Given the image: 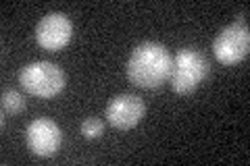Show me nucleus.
Returning <instances> with one entry per match:
<instances>
[{
	"instance_id": "obj_9",
	"label": "nucleus",
	"mask_w": 250,
	"mask_h": 166,
	"mask_svg": "<svg viewBox=\"0 0 250 166\" xmlns=\"http://www.w3.org/2000/svg\"><path fill=\"white\" fill-rule=\"evenodd\" d=\"M82 135L85 137V139H96V137H100L104 133V123L100 121V118H85V121L82 123Z\"/></svg>"
},
{
	"instance_id": "obj_2",
	"label": "nucleus",
	"mask_w": 250,
	"mask_h": 166,
	"mask_svg": "<svg viewBox=\"0 0 250 166\" xmlns=\"http://www.w3.org/2000/svg\"><path fill=\"white\" fill-rule=\"evenodd\" d=\"M19 83L31 96L38 98H54L62 92L67 83L65 71L50 60H34L25 65L19 73Z\"/></svg>"
},
{
	"instance_id": "obj_1",
	"label": "nucleus",
	"mask_w": 250,
	"mask_h": 166,
	"mask_svg": "<svg viewBox=\"0 0 250 166\" xmlns=\"http://www.w3.org/2000/svg\"><path fill=\"white\" fill-rule=\"evenodd\" d=\"M173 56L165 44L142 42L129 54L127 60V79L131 85L142 90H156L171 77Z\"/></svg>"
},
{
	"instance_id": "obj_5",
	"label": "nucleus",
	"mask_w": 250,
	"mask_h": 166,
	"mask_svg": "<svg viewBox=\"0 0 250 166\" xmlns=\"http://www.w3.org/2000/svg\"><path fill=\"white\" fill-rule=\"evenodd\" d=\"M73 36V21L65 13L52 11L38 21L36 25V42L40 48L57 52L65 48Z\"/></svg>"
},
{
	"instance_id": "obj_8",
	"label": "nucleus",
	"mask_w": 250,
	"mask_h": 166,
	"mask_svg": "<svg viewBox=\"0 0 250 166\" xmlns=\"http://www.w3.org/2000/svg\"><path fill=\"white\" fill-rule=\"evenodd\" d=\"M25 108V98L15 90H4L2 92V112L4 114H19Z\"/></svg>"
},
{
	"instance_id": "obj_3",
	"label": "nucleus",
	"mask_w": 250,
	"mask_h": 166,
	"mask_svg": "<svg viewBox=\"0 0 250 166\" xmlns=\"http://www.w3.org/2000/svg\"><path fill=\"white\" fill-rule=\"evenodd\" d=\"M208 75V60L198 48L177 50L171 69V90L175 93H192Z\"/></svg>"
},
{
	"instance_id": "obj_6",
	"label": "nucleus",
	"mask_w": 250,
	"mask_h": 166,
	"mask_svg": "<svg viewBox=\"0 0 250 166\" xmlns=\"http://www.w3.org/2000/svg\"><path fill=\"white\" fill-rule=\"evenodd\" d=\"M25 144L34 156L50 158L62 144V131L52 118H34L25 129Z\"/></svg>"
},
{
	"instance_id": "obj_4",
	"label": "nucleus",
	"mask_w": 250,
	"mask_h": 166,
	"mask_svg": "<svg viewBox=\"0 0 250 166\" xmlns=\"http://www.w3.org/2000/svg\"><path fill=\"white\" fill-rule=\"evenodd\" d=\"M250 52V31L248 25L242 21H236L231 25L223 27L217 34L213 42V54L221 65H238Z\"/></svg>"
},
{
	"instance_id": "obj_7",
	"label": "nucleus",
	"mask_w": 250,
	"mask_h": 166,
	"mask_svg": "<svg viewBox=\"0 0 250 166\" xmlns=\"http://www.w3.org/2000/svg\"><path fill=\"white\" fill-rule=\"evenodd\" d=\"M144 112H146V106L142 98L136 96V93H119V96H115L108 102L104 110L108 123L121 131L136 127L142 121Z\"/></svg>"
}]
</instances>
